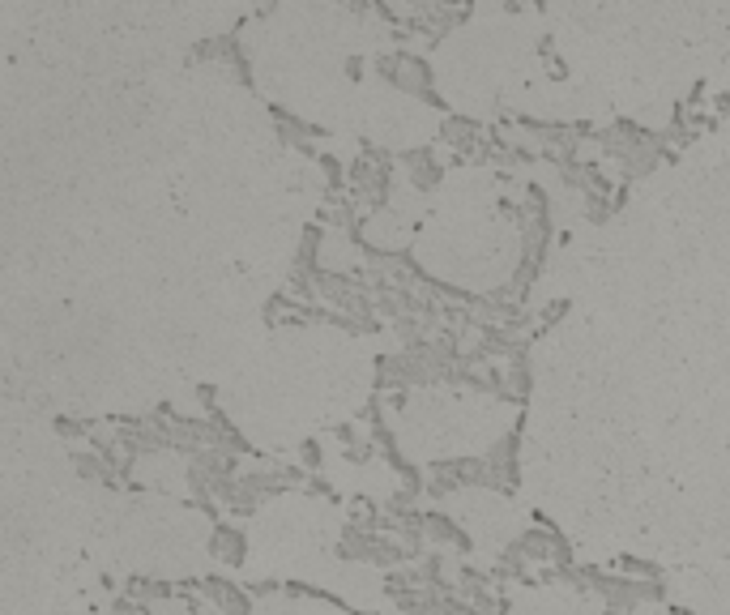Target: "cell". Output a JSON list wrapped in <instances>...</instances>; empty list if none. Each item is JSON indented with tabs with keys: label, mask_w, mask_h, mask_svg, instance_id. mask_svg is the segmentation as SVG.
I'll list each match as a JSON object with an SVG mask.
<instances>
[{
	"label": "cell",
	"mask_w": 730,
	"mask_h": 615,
	"mask_svg": "<svg viewBox=\"0 0 730 615\" xmlns=\"http://www.w3.org/2000/svg\"><path fill=\"white\" fill-rule=\"evenodd\" d=\"M342 556L346 560H368V564H398L406 560V547L389 543V539H376V534H368L363 526H351L342 539Z\"/></svg>",
	"instance_id": "1"
},
{
	"label": "cell",
	"mask_w": 730,
	"mask_h": 615,
	"mask_svg": "<svg viewBox=\"0 0 730 615\" xmlns=\"http://www.w3.org/2000/svg\"><path fill=\"white\" fill-rule=\"evenodd\" d=\"M393 86H402L410 94H419V99H432V69L423 65V60H410V56H398V60H385V69Z\"/></svg>",
	"instance_id": "2"
},
{
	"label": "cell",
	"mask_w": 730,
	"mask_h": 615,
	"mask_svg": "<svg viewBox=\"0 0 730 615\" xmlns=\"http://www.w3.org/2000/svg\"><path fill=\"white\" fill-rule=\"evenodd\" d=\"M201 590H205V598H214V603L222 607V615H252V598H248L240 586H231V581L205 577Z\"/></svg>",
	"instance_id": "3"
},
{
	"label": "cell",
	"mask_w": 730,
	"mask_h": 615,
	"mask_svg": "<svg viewBox=\"0 0 730 615\" xmlns=\"http://www.w3.org/2000/svg\"><path fill=\"white\" fill-rule=\"evenodd\" d=\"M521 556H530V560H568V547H564V539L560 534H551V530H530L526 539H521Z\"/></svg>",
	"instance_id": "4"
},
{
	"label": "cell",
	"mask_w": 730,
	"mask_h": 615,
	"mask_svg": "<svg viewBox=\"0 0 730 615\" xmlns=\"http://www.w3.org/2000/svg\"><path fill=\"white\" fill-rule=\"evenodd\" d=\"M214 556L227 560V564H240L244 560V534L231 530V526H218L214 530Z\"/></svg>",
	"instance_id": "5"
},
{
	"label": "cell",
	"mask_w": 730,
	"mask_h": 615,
	"mask_svg": "<svg viewBox=\"0 0 730 615\" xmlns=\"http://www.w3.org/2000/svg\"><path fill=\"white\" fill-rule=\"evenodd\" d=\"M423 530H427V534H432V539H436V543H453V547H470V539H466V534H462V530H457V526L449 522V517H440V513H423Z\"/></svg>",
	"instance_id": "6"
},
{
	"label": "cell",
	"mask_w": 730,
	"mask_h": 615,
	"mask_svg": "<svg viewBox=\"0 0 730 615\" xmlns=\"http://www.w3.org/2000/svg\"><path fill=\"white\" fill-rule=\"evenodd\" d=\"M406 167H410V176H415L419 188H432V184L440 180V167H436V159H432V150H410V154H406Z\"/></svg>",
	"instance_id": "7"
}]
</instances>
